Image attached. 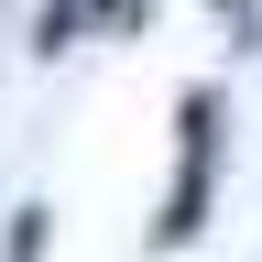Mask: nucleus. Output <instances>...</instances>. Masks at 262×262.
Segmentation results:
<instances>
[{
    "label": "nucleus",
    "instance_id": "obj_1",
    "mask_svg": "<svg viewBox=\"0 0 262 262\" xmlns=\"http://www.w3.org/2000/svg\"><path fill=\"white\" fill-rule=\"evenodd\" d=\"M208 186H219V98L196 88L175 110V186H164V219H153L164 251H186L196 229H208Z\"/></svg>",
    "mask_w": 262,
    "mask_h": 262
},
{
    "label": "nucleus",
    "instance_id": "obj_2",
    "mask_svg": "<svg viewBox=\"0 0 262 262\" xmlns=\"http://www.w3.org/2000/svg\"><path fill=\"white\" fill-rule=\"evenodd\" d=\"M77 22H88V0H44V22H33V44H44V55H66V44H77Z\"/></svg>",
    "mask_w": 262,
    "mask_h": 262
}]
</instances>
